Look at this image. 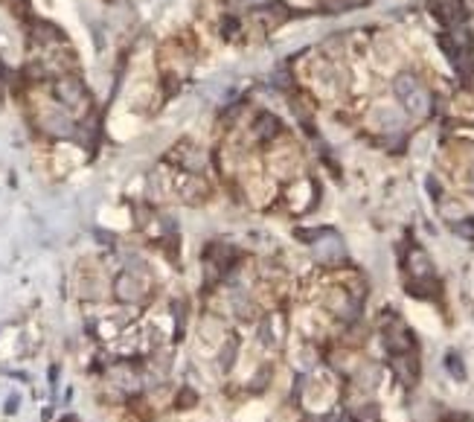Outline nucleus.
I'll list each match as a JSON object with an SVG mask.
<instances>
[{"instance_id": "1", "label": "nucleus", "mask_w": 474, "mask_h": 422, "mask_svg": "<svg viewBox=\"0 0 474 422\" xmlns=\"http://www.w3.org/2000/svg\"><path fill=\"white\" fill-rule=\"evenodd\" d=\"M52 93L55 99H59V105L67 111V114H85L88 111V88L85 82H81L79 76H59L55 79V85H52Z\"/></svg>"}, {"instance_id": "2", "label": "nucleus", "mask_w": 474, "mask_h": 422, "mask_svg": "<svg viewBox=\"0 0 474 422\" xmlns=\"http://www.w3.org/2000/svg\"><path fill=\"white\" fill-rule=\"evenodd\" d=\"M114 300L123 303V306H134V303H140L149 292V283H143V277L137 274V271H123L117 280H114Z\"/></svg>"}, {"instance_id": "3", "label": "nucleus", "mask_w": 474, "mask_h": 422, "mask_svg": "<svg viewBox=\"0 0 474 422\" xmlns=\"http://www.w3.org/2000/svg\"><path fill=\"white\" fill-rule=\"evenodd\" d=\"M38 128L44 131L47 137H55V140H62V137H73L76 135V125L70 120V114L64 108H41L38 111Z\"/></svg>"}, {"instance_id": "4", "label": "nucleus", "mask_w": 474, "mask_h": 422, "mask_svg": "<svg viewBox=\"0 0 474 422\" xmlns=\"http://www.w3.org/2000/svg\"><path fill=\"white\" fill-rule=\"evenodd\" d=\"M384 344H387V350L393 353V355L413 353V335H410V329H407L405 324L393 321V324L384 329Z\"/></svg>"}, {"instance_id": "5", "label": "nucleus", "mask_w": 474, "mask_h": 422, "mask_svg": "<svg viewBox=\"0 0 474 422\" xmlns=\"http://www.w3.org/2000/svg\"><path fill=\"white\" fill-rule=\"evenodd\" d=\"M326 306H329V312L334 314V318H341V321L358 318V300L346 292V288H334V292L329 295V300H326Z\"/></svg>"}, {"instance_id": "6", "label": "nucleus", "mask_w": 474, "mask_h": 422, "mask_svg": "<svg viewBox=\"0 0 474 422\" xmlns=\"http://www.w3.org/2000/svg\"><path fill=\"white\" fill-rule=\"evenodd\" d=\"M315 253H317L320 262H341L344 259V245L334 233H323L315 242Z\"/></svg>"}, {"instance_id": "7", "label": "nucleus", "mask_w": 474, "mask_h": 422, "mask_svg": "<svg viewBox=\"0 0 474 422\" xmlns=\"http://www.w3.org/2000/svg\"><path fill=\"white\" fill-rule=\"evenodd\" d=\"M393 373L399 376V382L402 384H413L416 382V376H419V364H416V355L413 353H402V355H393Z\"/></svg>"}, {"instance_id": "8", "label": "nucleus", "mask_w": 474, "mask_h": 422, "mask_svg": "<svg viewBox=\"0 0 474 422\" xmlns=\"http://www.w3.org/2000/svg\"><path fill=\"white\" fill-rule=\"evenodd\" d=\"M407 271H410V280H428V277H434V266H431L428 253L419 251V248H413L407 253Z\"/></svg>"}, {"instance_id": "9", "label": "nucleus", "mask_w": 474, "mask_h": 422, "mask_svg": "<svg viewBox=\"0 0 474 422\" xmlns=\"http://www.w3.org/2000/svg\"><path fill=\"white\" fill-rule=\"evenodd\" d=\"M178 164H181L186 172H201V169H204V164H207V157H204V152H201L198 146L186 143V146L178 152Z\"/></svg>"}, {"instance_id": "10", "label": "nucleus", "mask_w": 474, "mask_h": 422, "mask_svg": "<svg viewBox=\"0 0 474 422\" xmlns=\"http://www.w3.org/2000/svg\"><path fill=\"white\" fill-rule=\"evenodd\" d=\"M64 35H62V30L55 23H47V21H38L35 26H33V41L35 44H52V41H62Z\"/></svg>"}, {"instance_id": "11", "label": "nucleus", "mask_w": 474, "mask_h": 422, "mask_svg": "<svg viewBox=\"0 0 474 422\" xmlns=\"http://www.w3.org/2000/svg\"><path fill=\"white\" fill-rule=\"evenodd\" d=\"M393 91H396V96L405 102L410 93L419 91V79H416L413 73H399V76H396V82H393Z\"/></svg>"}, {"instance_id": "12", "label": "nucleus", "mask_w": 474, "mask_h": 422, "mask_svg": "<svg viewBox=\"0 0 474 422\" xmlns=\"http://www.w3.org/2000/svg\"><path fill=\"white\" fill-rule=\"evenodd\" d=\"M283 335H286V329H283V318H276V314L262 324V341H265V344H280Z\"/></svg>"}, {"instance_id": "13", "label": "nucleus", "mask_w": 474, "mask_h": 422, "mask_svg": "<svg viewBox=\"0 0 474 422\" xmlns=\"http://www.w3.org/2000/svg\"><path fill=\"white\" fill-rule=\"evenodd\" d=\"M254 131H256V137H259V140H271V137L276 135V131H280V120L265 114V117H259V120H256Z\"/></svg>"}, {"instance_id": "14", "label": "nucleus", "mask_w": 474, "mask_h": 422, "mask_svg": "<svg viewBox=\"0 0 474 422\" xmlns=\"http://www.w3.org/2000/svg\"><path fill=\"white\" fill-rule=\"evenodd\" d=\"M218 353H221V355H218L221 370H230L233 361H236V338H233V335H227L225 341H221V350H218Z\"/></svg>"}, {"instance_id": "15", "label": "nucleus", "mask_w": 474, "mask_h": 422, "mask_svg": "<svg viewBox=\"0 0 474 422\" xmlns=\"http://www.w3.org/2000/svg\"><path fill=\"white\" fill-rule=\"evenodd\" d=\"M352 422H378V408L370 399H364V405L352 408Z\"/></svg>"}, {"instance_id": "16", "label": "nucleus", "mask_w": 474, "mask_h": 422, "mask_svg": "<svg viewBox=\"0 0 474 422\" xmlns=\"http://www.w3.org/2000/svg\"><path fill=\"white\" fill-rule=\"evenodd\" d=\"M355 384L358 387H376L378 384V367H361V370L355 373Z\"/></svg>"}, {"instance_id": "17", "label": "nucleus", "mask_w": 474, "mask_h": 422, "mask_svg": "<svg viewBox=\"0 0 474 422\" xmlns=\"http://www.w3.org/2000/svg\"><path fill=\"white\" fill-rule=\"evenodd\" d=\"M454 230H457V233H465L468 239H471V236H474V222H460V224H454Z\"/></svg>"}, {"instance_id": "18", "label": "nucleus", "mask_w": 474, "mask_h": 422, "mask_svg": "<svg viewBox=\"0 0 474 422\" xmlns=\"http://www.w3.org/2000/svg\"><path fill=\"white\" fill-rule=\"evenodd\" d=\"M448 367L457 373V379H463V367H460V358H457V355H448Z\"/></svg>"}, {"instance_id": "19", "label": "nucleus", "mask_w": 474, "mask_h": 422, "mask_svg": "<svg viewBox=\"0 0 474 422\" xmlns=\"http://www.w3.org/2000/svg\"><path fill=\"white\" fill-rule=\"evenodd\" d=\"M15 408H18V397H9V405H6V411H9V414H12V411H15Z\"/></svg>"}, {"instance_id": "20", "label": "nucleus", "mask_w": 474, "mask_h": 422, "mask_svg": "<svg viewBox=\"0 0 474 422\" xmlns=\"http://www.w3.org/2000/svg\"><path fill=\"white\" fill-rule=\"evenodd\" d=\"M329 422H352V419H346V416H334V419H329Z\"/></svg>"}, {"instance_id": "21", "label": "nucleus", "mask_w": 474, "mask_h": 422, "mask_svg": "<svg viewBox=\"0 0 474 422\" xmlns=\"http://www.w3.org/2000/svg\"><path fill=\"white\" fill-rule=\"evenodd\" d=\"M244 4H262V0H244Z\"/></svg>"}, {"instance_id": "22", "label": "nucleus", "mask_w": 474, "mask_h": 422, "mask_svg": "<svg viewBox=\"0 0 474 422\" xmlns=\"http://www.w3.org/2000/svg\"><path fill=\"white\" fill-rule=\"evenodd\" d=\"M471 187H474V169H471Z\"/></svg>"}, {"instance_id": "23", "label": "nucleus", "mask_w": 474, "mask_h": 422, "mask_svg": "<svg viewBox=\"0 0 474 422\" xmlns=\"http://www.w3.org/2000/svg\"><path fill=\"white\" fill-rule=\"evenodd\" d=\"M64 422H76V419H64Z\"/></svg>"}]
</instances>
